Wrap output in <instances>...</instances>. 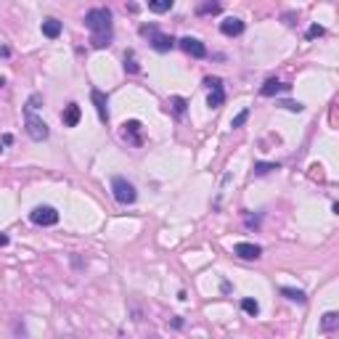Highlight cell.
Instances as JSON below:
<instances>
[{
    "label": "cell",
    "instance_id": "cell-1",
    "mask_svg": "<svg viewBox=\"0 0 339 339\" xmlns=\"http://www.w3.org/2000/svg\"><path fill=\"white\" fill-rule=\"evenodd\" d=\"M85 27L90 29V45H93V48L112 45L114 29H112V11L109 8H90L85 13Z\"/></svg>",
    "mask_w": 339,
    "mask_h": 339
},
{
    "label": "cell",
    "instance_id": "cell-2",
    "mask_svg": "<svg viewBox=\"0 0 339 339\" xmlns=\"http://www.w3.org/2000/svg\"><path fill=\"white\" fill-rule=\"evenodd\" d=\"M112 194H114V199L119 204H135V199H138V194H135V186L128 180V178H122V175H114L112 178Z\"/></svg>",
    "mask_w": 339,
    "mask_h": 339
},
{
    "label": "cell",
    "instance_id": "cell-3",
    "mask_svg": "<svg viewBox=\"0 0 339 339\" xmlns=\"http://www.w3.org/2000/svg\"><path fill=\"white\" fill-rule=\"evenodd\" d=\"M141 35H146L149 37V43H151V48L154 51H159V53H167V51H173L175 48V37H170V35H162V32H157V27H141Z\"/></svg>",
    "mask_w": 339,
    "mask_h": 339
},
{
    "label": "cell",
    "instance_id": "cell-4",
    "mask_svg": "<svg viewBox=\"0 0 339 339\" xmlns=\"http://www.w3.org/2000/svg\"><path fill=\"white\" fill-rule=\"evenodd\" d=\"M24 128H27V135L32 138V141H45L48 138V125H45V119L37 117L35 112H24Z\"/></svg>",
    "mask_w": 339,
    "mask_h": 339
},
{
    "label": "cell",
    "instance_id": "cell-5",
    "mask_svg": "<svg viewBox=\"0 0 339 339\" xmlns=\"http://www.w3.org/2000/svg\"><path fill=\"white\" fill-rule=\"evenodd\" d=\"M29 220H32L35 225H40V228H51V225L58 223V212H56V207L40 204V207H35L32 212H29Z\"/></svg>",
    "mask_w": 339,
    "mask_h": 339
},
{
    "label": "cell",
    "instance_id": "cell-6",
    "mask_svg": "<svg viewBox=\"0 0 339 339\" xmlns=\"http://www.w3.org/2000/svg\"><path fill=\"white\" fill-rule=\"evenodd\" d=\"M141 130H143V125L138 119L122 122V138H125L130 146H141Z\"/></svg>",
    "mask_w": 339,
    "mask_h": 339
},
{
    "label": "cell",
    "instance_id": "cell-7",
    "mask_svg": "<svg viewBox=\"0 0 339 339\" xmlns=\"http://www.w3.org/2000/svg\"><path fill=\"white\" fill-rule=\"evenodd\" d=\"M178 45L194 58H204L207 56V45L202 40H196V37H183V40H178Z\"/></svg>",
    "mask_w": 339,
    "mask_h": 339
},
{
    "label": "cell",
    "instance_id": "cell-8",
    "mask_svg": "<svg viewBox=\"0 0 339 339\" xmlns=\"http://www.w3.org/2000/svg\"><path fill=\"white\" fill-rule=\"evenodd\" d=\"M234 252H236V257H241V260H257L260 255H263V246H260V244H252V241H239V244L234 246Z\"/></svg>",
    "mask_w": 339,
    "mask_h": 339
},
{
    "label": "cell",
    "instance_id": "cell-9",
    "mask_svg": "<svg viewBox=\"0 0 339 339\" xmlns=\"http://www.w3.org/2000/svg\"><path fill=\"white\" fill-rule=\"evenodd\" d=\"M90 98H93V103H96V112H98L101 122H109V98H106V93L98 90V88H93L90 90Z\"/></svg>",
    "mask_w": 339,
    "mask_h": 339
},
{
    "label": "cell",
    "instance_id": "cell-10",
    "mask_svg": "<svg viewBox=\"0 0 339 339\" xmlns=\"http://www.w3.org/2000/svg\"><path fill=\"white\" fill-rule=\"evenodd\" d=\"M244 22L241 19H236V16H228V19H223L220 22V32L225 35V37H239L241 32H244Z\"/></svg>",
    "mask_w": 339,
    "mask_h": 339
},
{
    "label": "cell",
    "instance_id": "cell-11",
    "mask_svg": "<svg viewBox=\"0 0 339 339\" xmlns=\"http://www.w3.org/2000/svg\"><path fill=\"white\" fill-rule=\"evenodd\" d=\"M80 117H82L80 103H69L67 109L61 112V122H64V128H77V125H80Z\"/></svg>",
    "mask_w": 339,
    "mask_h": 339
},
{
    "label": "cell",
    "instance_id": "cell-12",
    "mask_svg": "<svg viewBox=\"0 0 339 339\" xmlns=\"http://www.w3.org/2000/svg\"><path fill=\"white\" fill-rule=\"evenodd\" d=\"M291 85H286V82H279V80H265V85L260 88V96H265V98H273V96H279V93H286Z\"/></svg>",
    "mask_w": 339,
    "mask_h": 339
},
{
    "label": "cell",
    "instance_id": "cell-13",
    "mask_svg": "<svg viewBox=\"0 0 339 339\" xmlns=\"http://www.w3.org/2000/svg\"><path fill=\"white\" fill-rule=\"evenodd\" d=\"M220 8H223V0H202L196 6V13L199 16H215V13H220Z\"/></svg>",
    "mask_w": 339,
    "mask_h": 339
},
{
    "label": "cell",
    "instance_id": "cell-14",
    "mask_svg": "<svg viewBox=\"0 0 339 339\" xmlns=\"http://www.w3.org/2000/svg\"><path fill=\"white\" fill-rule=\"evenodd\" d=\"M223 103H225V90H223V85L209 88V98H207V106H209V109H220Z\"/></svg>",
    "mask_w": 339,
    "mask_h": 339
},
{
    "label": "cell",
    "instance_id": "cell-15",
    "mask_svg": "<svg viewBox=\"0 0 339 339\" xmlns=\"http://www.w3.org/2000/svg\"><path fill=\"white\" fill-rule=\"evenodd\" d=\"M43 35L48 37V40H56L61 35V22L58 19H45L43 22Z\"/></svg>",
    "mask_w": 339,
    "mask_h": 339
},
{
    "label": "cell",
    "instance_id": "cell-16",
    "mask_svg": "<svg viewBox=\"0 0 339 339\" xmlns=\"http://www.w3.org/2000/svg\"><path fill=\"white\" fill-rule=\"evenodd\" d=\"M336 329H339V313L331 310V313H326V315L321 318V331L329 334V331H336Z\"/></svg>",
    "mask_w": 339,
    "mask_h": 339
},
{
    "label": "cell",
    "instance_id": "cell-17",
    "mask_svg": "<svg viewBox=\"0 0 339 339\" xmlns=\"http://www.w3.org/2000/svg\"><path fill=\"white\" fill-rule=\"evenodd\" d=\"M186 106H188L186 98L175 96V98H170V101H167V112H175V114L180 117V114H186Z\"/></svg>",
    "mask_w": 339,
    "mask_h": 339
},
{
    "label": "cell",
    "instance_id": "cell-18",
    "mask_svg": "<svg viewBox=\"0 0 339 339\" xmlns=\"http://www.w3.org/2000/svg\"><path fill=\"white\" fill-rule=\"evenodd\" d=\"M173 6H175V0H149V11L154 13H167Z\"/></svg>",
    "mask_w": 339,
    "mask_h": 339
},
{
    "label": "cell",
    "instance_id": "cell-19",
    "mask_svg": "<svg viewBox=\"0 0 339 339\" xmlns=\"http://www.w3.org/2000/svg\"><path fill=\"white\" fill-rule=\"evenodd\" d=\"M281 294H284L286 300H291V302H307V297H305L302 289H289V286H284Z\"/></svg>",
    "mask_w": 339,
    "mask_h": 339
},
{
    "label": "cell",
    "instance_id": "cell-20",
    "mask_svg": "<svg viewBox=\"0 0 339 339\" xmlns=\"http://www.w3.org/2000/svg\"><path fill=\"white\" fill-rule=\"evenodd\" d=\"M241 310L249 313V315H257V313H260V302L252 300V297H244V300H241Z\"/></svg>",
    "mask_w": 339,
    "mask_h": 339
},
{
    "label": "cell",
    "instance_id": "cell-21",
    "mask_svg": "<svg viewBox=\"0 0 339 339\" xmlns=\"http://www.w3.org/2000/svg\"><path fill=\"white\" fill-rule=\"evenodd\" d=\"M273 170H279V162H257L255 164V175H268Z\"/></svg>",
    "mask_w": 339,
    "mask_h": 339
},
{
    "label": "cell",
    "instance_id": "cell-22",
    "mask_svg": "<svg viewBox=\"0 0 339 339\" xmlns=\"http://www.w3.org/2000/svg\"><path fill=\"white\" fill-rule=\"evenodd\" d=\"M125 72H130V74H138V72H141V67H138V61H135V53H133V51L125 53Z\"/></svg>",
    "mask_w": 339,
    "mask_h": 339
},
{
    "label": "cell",
    "instance_id": "cell-23",
    "mask_svg": "<svg viewBox=\"0 0 339 339\" xmlns=\"http://www.w3.org/2000/svg\"><path fill=\"white\" fill-rule=\"evenodd\" d=\"M40 106H43V96H40V93H32V96L27 98V106H24V112H37Z\"/></svg>",
    "mask_w": 339,
    "mask_h": 339
},
{
    "label": "cell",
    "instance_id": "cell-24",
    "mask_svg": "<svg viewBox=\"0 0 339 339\" xmlns=\"http://www.w3.org/2000/svg\"><path fill=\"white\" fill-rule=\"evenodd\" d=\"M246 119H249V109H244V112H239V114H236L234 119H230V128H241V125H244V122H246Z\"/></svg>",
    "mask_w": 339,
    "mask_h": 339
},
{
    "label": "cell",
    "instance_id": "cell-25",
    "mask_svg": "<svg viewBox=\"0 0 339 339\" xmlns=\"http://www.w3.org/2000/svg\"><path fill=\"white\" fill-rule=\"evenodd\" d=\"M323 32H326V29H323L321 24H313L310 29H307V40H315V37H321Z\"/></svg>",
    "mask_w": 339,
    "mask_h": 339
},
{
    "label": "cell",
    "instance_id": "cell-26",
    "mask_svg": "<svg viewBox=\"0 0 339 339\" xmlns=\"http://www.w3.org/2000/svg\"><path fill=\"white\" fill-rule=\"evenodd\" d=\"M281 106H284V109H289V112H297V114H300V112L305 109V106H302L300 101H284Z\"/></svg>",
    "mask_w": 339,
    "mask_h": 339
},
{
    "label": "cell",
    "instance_id": "cell-27",
    "mask_svg": "<svg viewBox=\"0 0 339 339\" xmlns=\"http://www.w3.org/2000/svg\"><path fill=\"white\" fill-rule=\"evenodd\" d=\"M8 244V236H0V246H6Z\"/></svg>",
    "mask_w": 339,
    "mask_h": 339
}]
</instances>
